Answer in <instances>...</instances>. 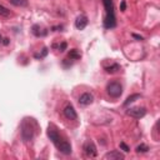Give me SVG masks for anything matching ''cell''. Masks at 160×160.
<instances>
[{
  "instance_id": "cell-1",
  "label": "cell",
  "mask_w": 160,
  "mask_h": 160,
  "mask_svg": "<svg viewBox=\"0 0 160 160\" xmlns=\"http://www.w3.org/2000/svg\"><path fill=\"white\" fill-rule=\"evenodd\" d=\"M103 4H104V8H105L104 28L105 29H113V28L116 26V18H115L113 0H103Z\"/></svg>"
},
{
  "instance_id": "cell-2",
  "label": "cell",
  "mask_w": 160,
  "mask_h": 160,
  "mask_svg": "<svg viewBox=\"0 0 160 160\" xmlns=\"http://www.w3.org/2000/svg\"><path fill=\"white\" fill-rule=\"evenodd\" d=\"M36 121L34 119H25L21 123V138L24 141H30L33 140L36 130Z\"/></svg>"
},
{
  "instance_id": "cell-3",
  "label": "cell",
  "mask_w": 160,
  "mask_h": 160,
  "mask_svg": "<svg viewBox=\"0 0 160 160\" xmlns=\"http://www.w3.org/2000/svg\"><path fill=\"white\" fill-rule=\"evenodd\" d=\"M106 93L110 98L113 99H118L123 94V85L119 82H110L106 85Z\"/></svg>"
},
{
  "instance_id": "cell-4",
  "label": "cell",
  "mask_w": 160,
  "mask_h": 160,
  "mask_svg": "<svg viewBox=\"0 0 160 160\" xmlns=\"http://www.w3.org/2000/svg\"><path fill=\"white\" fill-rule=\"evenodd\" d=\"M126 114L134 119H141L146 115V109L145 108H140V106H135V108H130L128 109Z\"/></svg>"
},
{
  "instance_id": "cell-5",
  "label": "cell",
  "mask_w": 160,
  "mask_h": 160,
  "mask_svg": "<svg viewBox=\"0 0 160 160\" xmlns=\"http://www.w3.org/2000/svg\"><path fill=\"white\" fill-rule=\"evenodd\" d=\"M84 153L88 158H95L98 155V150H96V146L93 141H88L84 144Z\"/></svg>"
},
{
  "instance_id": "cell-6",
  "label": "cell",
  "mask_w": 160,
  "mask_h": 160,
  "mask_svg": "<svg viewBox=\"0 0 160 160\" xmlns=\"http://www.w3.org/2000/svg\"><path fill=\"white\" fill-rule=\"evenodd\" d=\"M93 101H94V95L92 93H84V94L80 95V98H79V104L84 105V106L93 104Z\"/></svg>"
},
{
  "instance_id": "cell-7",
  "label": "cell",
  "mask_w": 160,
  "mask_h": 160,
  "mask_svg": "<svg viewBox=\"0 0 160 160\" xmlns=\"http://www.w3.org/2000/svg\"><path fill=\"white\" fill-rule=\"evenodd\" d=\"M88 23H89V20H88L87 15H79L76 18V20H75V28L78 30H83V29L87 28Z\"/></svg>"
},
{
  "instance_id": "cell-8",
  "label": "cell",
  "mask_w": 160,
  "mask_h": 160,
  "mask_svg": "<svg viewBox=\"0 0 160 160\" xmlns=\"http://www.w3.org/2000/svg\"><path fill=\"white\" fill-rule=\"evenodd\" d=\"M125 158V155L123 153H120L119 150H113L110 153H106L104 155V159L105 160H123Z\"/></svg>"
},
{
  "instance_id": "cell-9",
  "label": "cell",
  "mask_w": 160,
  "mask_h": 160,
  "mask_svg": "<svg viewBox=\"0 0 160 160\" xmlns=\"http://www.w3.org/2000/svg\"><path fill=\"white\" fill-rule=\"evenodd\" d=\"M56 148H58V150L60 151V153H63V154H65V155H70L71 154V145L68 143V141H65V140H61L58 145H56Z\"/></svg>"
},
{
  "instance_id": "cell-10",
  "label": "cell",
  "mask_w": 160,
  "mask_h": 160,
  "mask_svg": "<svg viewBox=\"0 0 160 160\" xmlns=\"http://www.w3.org/2000/svg\"><path fill=\"white\" fill-rule=\"evenodd\" d=\"M64 115H65V118L69 119V120H76V119H78V114H76L75 109H74L71 105H66V106L64 108Z\"/></svg>"
},
{
  "instance_id": "cell-11",
  "label": "cell",
  "mask_w": 160,
  "mask_h": 160,
  "mask_svg": "<svg viewBox=\"0 0 160 160\" xmlns=\"http://www.w3.org/2000/svg\"><path fill=\"white\" fill-rule=\"evenodd\" d=\"M48 136H49V139L53 141V144H54L55 146L61 141V138H60L59 133H58L56 130H54V129H50V128H49V130H48Z\"/></svg>"
},
{
  "instance_id": "cell-12",
  "label": "cell",
  "mask_w": 160,
  "mask_h": 160,
  "mask_svg": "<svg viewBox=\"0 0 160 160\" xmlns=\"http://www.w3.org/2000/svg\"><path fill=\"white\" fill-rule=\"evenodd\" d=\"M120 69H121V68H120V65H119V64H116V63H113L110 66H105V71H106V73H110V74L118 73Z\"/></svg>"
},
{
  "instance_id": "cell-13",
  "label": "cell",
  "mask_w": 160,
  "mask_h": 160,
  "mask_svg": "<svg viewBox=\"0 0 160 160\" xmlns=\"http://www.w3.org/2000/svg\"><path fill=\"white\" fill-rule=\"evenodd\" d=\"M138 99H140V94H133V95L128 96V98H126V100L124 101V106H128V105H130L131 103L136 101Z\"/></svg>"
},
{
  "instance_id": "cell-14",
  "label": "cell",
  "mask_w": 160,
  "mask_h": 160,
  "mask_svg": "<svg viewBox=\"0 0 160 160\" xmlns=\"http://www.w3.org/2000/svg\"><path fill=\"white\" fill-rule=\"evenodd\" d=\"M69 58L70 59H74V60H78V59L82 58V53H80L78 49H71L69 51Z\"/></svg>"
},
{
  "instance_id": "cell-15",
  "label": "cell",
  "mask_w": 160,
  "mask_h": 160,
  "mask_svg": "<svg viewBox=\"0 0 160 160\" xmlns=\"http://www.w3.org/2000/svg\"><path fill=\"white\" fill-rule=\"evenodd\" d=\"M0 16H4V18H10V16H12V12H10L8 8H5L4 5L0 4Z\"/></svg>"
},
{
  "instance_id": "cell-16",
  "label": "cell",
  "mask_w": 160,
  "mask_h": 160,
  "mask_svg": "<svg viewBox=\"0 0 160 160\" xmlns=\"http://www.w3.org/2000/svg\"><path fill=\"white\" fill-rule=\"evenodd\" d=\"M9 2L15 7H26L28 0H9Z\"/></svg>"
},
{
  "instance_id": "cell-17",
  "label": "cell",
  "mask_w": 160,
  "mask_h": 160,
  "mask_svg": "<svg viewBox=\"0 0 160 160\" xmlns=\"http://www.w3.org/2000/svg\"><path fill=\"white\" fill-rule=\"evenodd\" d=\"M148 150H149V146L145 145V144H140V145L136 146V151L138 153H146Z\"/></svg>"
},
{
  "instance_id": "cell-18",
  "label": "cell",
  "mask_w": 160,
  "mask_h": 160,
  "mask_svg": "<svg viewBox=\"0 0 160 160\" xmlns=\"http://www.w3.org/2000/svg\"><path fill=\"white\" fill-rule=\"evenodd\" d=\"M120 149H121L124 153H129V151H130V148H129L124 141H121V143H120Z\"/></svg>"
},
{
  "instance_id": "cell-19",
  "label": "cell",
  "mask_w": 160,
  "mask_h": 160,
  "mask_svg": "<svg viewBox=\"0 0 160 160\" xmlns=\"http://www.w3.org/2000/svg\"><path fill=\"white\" fill-rule=\"evenodd\" d=\"M66 48H68V44L64 41V43H61V44H60V46H59V50H60V51H65V49H66Z\"/></svg>"
},
{
  "instance_id": "cell-20",
  "label": "cell",
  "mask_w": 160,
  "mask_h": 160,
  "mask_svg": "<svg viewBox=\"0 0 160 160\" xmlns=\"http://www.w3.org/2000/svg\"><path fill=\"white\" fill-rule=\"evenodd\" d=\"M125 9H126V3H125V0H123L121 4H120V10L121 12H125Z\"/></svg>"
},
{
  "instance_id": "cell-21",
  "label": "cell",
  "mask_w": 160,
  "mask_h": 160,
  "mask_svg": "<svg viewBox=\"0 0 160 160\" xmlns=\"http://www.w3.org/2000/svg\"><path fill=\"white\" fill-rule=\"evenodd\" d=\"M133 38H134V39H136V40H140V41H141V40H144V38H143V36H140V35H138V34H133Z\"/></svg>"
},
{
  "instance_id": "cell-22",
  "label": "cell",
  "mask_w": 160,
  "mask_h": 160,
  "mask_svg": "<svg viewBox=\"0 0 160 160\" xmlns=\"http://www.w3.org/2000/svg\"><path fill=\"white\" fill-rule=\"evenodd\" d=\"M46 54H48V48H44L43 49V54L39 55V58H44V56H46Z\"/></svg>"
},
{
  "instance_id": "cell-23",
  "label": "cell",
  "mask_w": 160,
  "mask_h": 160,
  "mask_svg": "<svg viewBox=\"0 0 160 160\" xmlns=\"http://www.w3.org/2000/svg\"><path fill=\"white\" fill-rule=\"evenodd\" d=\"M2 44H4V45H9V44H10V40H9L8 38H4V39H3V43H2Z\"/></svg>"
},
{
  "instance_id": "cell-24",
  "label": "cell",
  "mask_w": 160,
  "mask_h": 160,
  "mask_svg": "<svg viewBox=\"0 0 160 160\" xmlns=\"http://www.w3.org/2000/svg\"><path fill=\"white\" fill-rule=\"evenodd\" d=\"M3 39H4V38H3V35H2V34H0V44H2V43H3Z\"/></svg>"
}]
</instances>
